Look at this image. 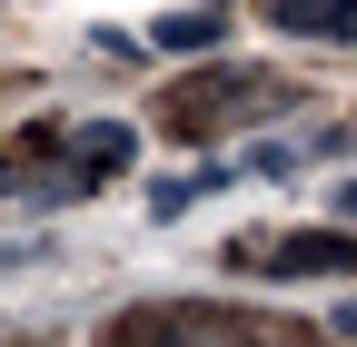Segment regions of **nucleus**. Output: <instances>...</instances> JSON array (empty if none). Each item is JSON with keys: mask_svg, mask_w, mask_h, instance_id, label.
I'll list each match as a JSON object with an SVG mask.
<instances>
[{"mask_svg": "<svg viewBox=\"0 0 357 347\" xmlns=\"http://www.w3.org/2000/svg\"><path fill=\"white\" fill-rule=\"evenodd\" d=\"M268 109H288V79H268V70H189V79H169V139H218V129H248Z\"/></svg>", "mask_w": 357, "mask_h": 347, "instance_id": "f257e3e1", "label": "nucleus"}, {"mask_svg": "<svg viewBox=\"0 0 357 347\" xmlns=\"http://www.w3.org/2000/svg\"><path fill=\"white\" fill-rule=\"evenodd\" d=\"M218 40V10H169L159 20V50H208Z\"/></svg>", "mask_w": 357, "mask_h": 347, "instance_id": "39448f33", "label": "nucleus"}, {"mask_svg": "<svg viewBox=\"0 0 357 347\" xmlns=\"http://www.w3.org/2000/svg\"><path fill=\"white\" fill-rule=\"evenodd\" d=\"M268 20L298 40H357V0H268Z\"/></svg>", "mask_w": 357, "mask_h": 347, "instance_id": "20e7f679", "label": "nucleus"}, {"mask_svg": "<svg viewBox=\"0 0 357 347\" xmlns=\"http://www.w3.org/2000/svg\"><path fill=\"white\" fill-rule=\"evenodd\" d=\"M208 10H218V0H208Z\"/></svg>", "mask_w": 357, "mask_h": 347, "instance_id": "1a4fd4ad", "label": "nucleus"}, {"mask_svg": "<svg viewBox=\"0 0 357 347\" xmlns=\"http://www.w3.org/2000/svg\"><path fill=\"white\" fill-rule=\"evenodd\" d=\"M347 219H357V189H347Z\"/></svg>", "mask_w": 357, "mask_h": 347, "instance_id": "6e6552de", "label": "nucleus"}, {"mask_svg": "<svg viewBox=\"0 0 357 347\" xmlns=\"http://www.w3.org/2000/svg\"><path fill=\"white\" fill-rule=\"evenodd\" d=\"M238 268H258V278H347L357 268V238L347 229H307V238H268V248H229Z\"/></svg>", "mask_w": 357, "mask_h": 347, "instance_id": "f03ea898", "label": "nucleus"}, {"mask_svg": "<svg viewBox=\"0 0 357 347\" xmlns=\"http://www.w3.org/2000/svg\"><path fill=\"white\" fill-rule=\"evenodd\" d=\"M70 189H100V179H119V169H129V119H89L79 129V139H70Z\"/></svg>", "mask_w": 357, "mask_h": 347, "instance_id": "7ed1b4c3", "label": "nucleus"}, {"mask_svg": "<svg viewBox=\"0 0 357 347\" xmlns=\"http://www.w3.org/2000/svg\"><path fill=\"white\" fill-rule=\"evenodd\" d=\"M328 327H337V337H357V298H347V308H328Z\"/></svg>", "mask_w": 357, "mask_h": 347, "instance_id": "0eeeda50", "label": "nucleus"}, {"mask_svg": "<svg viewBox=\"0 0 357 347\" xmlns=\"http://www.w3.org/2000/svg\"><path fill=\"white\" fill-rule=\"evenodd\" d=\"M199 189H208V179H159L149 208H159V219H178V208H199Z\"/></svg>", "mask_w": 357, "mask_h": 347, "instance_id": "423d86ee", "label": "nucleus"}]
</instances>
